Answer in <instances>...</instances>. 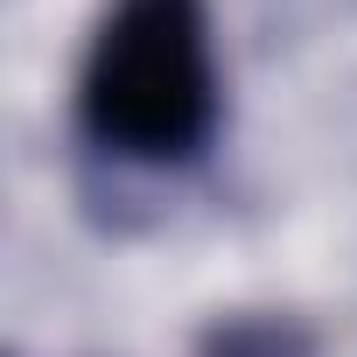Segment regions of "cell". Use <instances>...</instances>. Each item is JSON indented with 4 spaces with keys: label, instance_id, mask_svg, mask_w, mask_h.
<instances>
[{
    "label": "cell",
    "instance_id": "obj_1",
    "mask_svg": "<svg viewBox=\"0 0 357 357\" xmlns=\"http://www.w3.org/2000/svg\"><path fill=\"white\" fill-rule=\"evenodd\" d=\"M77 119L126 161H190L218 126L204 0H119L91 36Z\"/></svg>",
    "mask_w": 357,
    "mask_h": 357
},
{
    "label": "cell",
    "instance_id": "obj_2",
    "mask_svg": "<svg viewBox=\"0 0 357 357\" xmlns=\"http://www.w3.org/2000/svg\"><path fill=\"white\" fill-rule=\"evenodd\" d=\"M204 357H308V336L294 322H225L211 329Z\"/></svg>",
    "mask_w": 357,
    "mask_h": 357
}]
</instances>
